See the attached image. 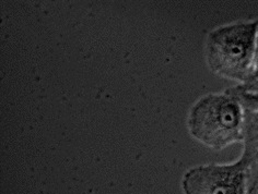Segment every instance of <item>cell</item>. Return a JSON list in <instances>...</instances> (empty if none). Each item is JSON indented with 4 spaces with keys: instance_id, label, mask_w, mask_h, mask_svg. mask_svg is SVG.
<instances>
[{
    "instance_id": "cell-2",
    "label": "cell",
    "mask_w": 258,
    "mask_h": 194,
    "mask_svg": "<svg viewBox=\"0 0 258 194\" xmlns=\"http://www.w3.org/2000/svg\"><path fill=\"white\" fill-rule=\"evenodd\" d=\"M255 53L256 21L217 28L206 42V61L211 72L238 84L248 82Z\"/></svg>"
},
{
    "instance_id": "cell-5",
    "label": "cell",
    "mask_w": 258,
    "mask_h": 194,
    "mask_svg": "<svg viewBox=\"0 0 258 194\" xmlns=\"http://www.w3.org/2000/svg\"><path fill=\"white\" fill-rule=\"evenodd\" d=\"M227 92L231 95H233L235 99L240 102V104L245 111L258 113V94L242 92V90H237L234 87L227 89Z\"/></svg>"
},
{
    "instance_id": "cell-3",
    "label": "cell",
    "mask_w": 258,
    "mask_h": 194,
    "mask_svg": "<svg viewBox=\"0 0 258 194\" xmlns=\"http://www.w3.org/2000/svg\"><path fill=\"white\" fill-rule=\"evenodd\" d=\"M246 171L240 159L192 167L183 176L182 190L184 194H247Z\"/></svg>"
},
{
    "instance_id": "cell-6",
    "label": "cell",
    "mask_w": 258,
    "mask_h": 194,
    "mask_svg": "<svg viewBox=\"0 0 258 194\" xmlns=\"http://www.w3.org/2000/svg\"><path fill=\"white\" fill-rule=\"evenodd\" d=\"M246 185L247 194L258 192V160L250 164L246 171Z\"/></svg>"
},
{
    "instance_id": "cell-4",
    "label": "cell",
    "mask_w": 258,
    "mask_h": 194,
    "mask_svg": "<svg viewBox=\"0 0 258 194\" xmlns=\"http://www.w3.org/2000/svg\"><path fill=\"white\" fill-rule=\"evenodd\" d=\"M243 153L240 157L242 163L248 167L258 160V113L245 111L242 129Z\"/></svg>"
},
{
    "instance_id": "cell-10",
    "label": "cell",
    "mask_w": 258,
    "mask_h": 194,
    "mask_svg": "<svg viewBox=\"0 0 258 194\" xmlns=\"http://www.w3.org/2000/svg\"><path fill=\"white\" fill-rule=\"evenodd\" d=\"M253 194H258V192H256V193H253Z\"/></svg>"
},
{
    "instance_id": "cell-8",
    "label": "cell",
    "mask_w": 258,
    "mask_h": 194,
    "mask_svg": "<svg viewBox=\"0 0 258 194\" xmlns=\"http://www.w3.org/2000/svg\"><path fill=\"white\" fill-rule=\"evenodd\" d=\"M258 80V49L256 50L255 56L253 62H251V67H250V71H249V77H248V82H254ZM246 84V83H245Z\"/></svg>"
},
{
    "instance_id": "cell-7",
    "label": "cell",
    "mask_w": 258,
    "mask_h": 194,
    "mask_svg": "<svg viewBox=\"0 0 258 194\" xmlns=\"http://www.w3.org/2000/svg\"><path fill=\"white\" fill-rule=\"evenodd\" d=\"M234 88L237 90H242V92L258 94V80L246 84H237L236 86H234Z\"/></svg>"
},
{
    "instance_id": "cell-1",
    "label": "cell",
    "mask_w": 258,
    "mask_h": 194,
    "mask_svg": "<svg viewBox=\"0 0 258 194\" xmlns=\"http://www.w3.org/2000/svg\"><path fill=\"white\" fill-rule=\"evenodd\" d=\"M243 120L244 109L240 102L225 90L201 97L188 113L187 129L199 143L221 151L242 142Z\"/></svg>"
},
{
    "instance_id": "cell-9",
    "label": "cell",
    "mask_w": 258,
    "mask_h": 194,
    "mask_svg": "<svg viewBox=\"0 0 258 194\" xmlns=\"http://www.w3.org/2000/svg\"><path fill=\"white\" fill-rule=\"evenodd\" d=\"M258 49V21H256V50Z\"/></svg>"
}]
</instances>
